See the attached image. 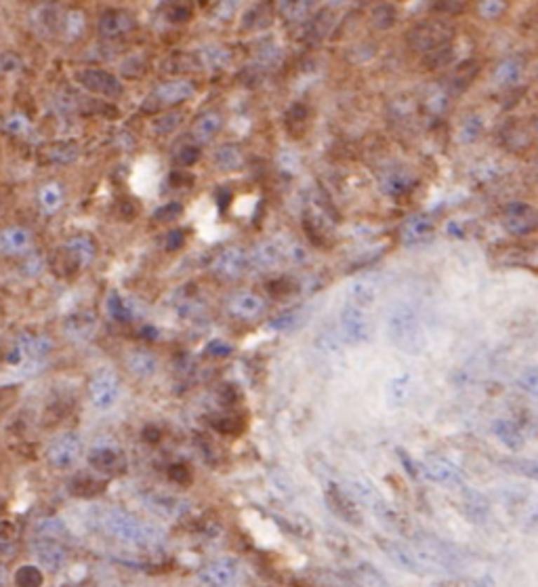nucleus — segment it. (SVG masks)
I'll return each mask as SVG.
<instances>
[{"label": "nucleus", "instance_id": "0eeeda50", "mask_svg": "<svg viewBox=\"0 0 538 587\" xmlns=\"http://www.w3.org/2000/svg\"><path fill=\"white\" fill-rule=\"evenodd\" d=\"M421 470H423V476L438 487L457 491L465 484L463 472L444 457H427L425 461H421Z\"/></svg>", "mask_w": 538, "mask_h": 587}, {"label": "nucleus", "instance_id": "4be33fe9", "mask_svg": "<svg viewBox=\"0 0 538 587\" xmlns=\"http://www.w3.org/2000/svg\"><path fill=\"white\" fill-rule=\"evenodd\" d=\"M410 394H412V379H410L408 373L391 377V379L387 381V385H385L387 402H389L391 407H396V409H398V407H404V404L408 402Z\"/></svg>", "mask_w": 538, "mask_h": 587}, {"label": "nucleus", "instance_id": "3c124183", "mask_svg": "<svg viewBox=\"0 0 538 587\" xmlns=\"http://www.w3.org/2000/svg\"><path fill=\"white\" fill-rule=\"evenodd\" d=\"M480 131H482V126H480V120H478V118H473V120H469V122H467V124L463 126V131H461V139H463L465 143H469V141L478 139Z\"/></svg>", "mask_w": 538, "mask_h": 587}, {"label": "nucleus", "instance_id": "de8ad7c7", "mask_svg": "<svg viewBox=\"0 0 538 587\" xmlns=\"http://www.w3.org/2000/svg\"><path fill=\"white\" fill-rule=\"evenodd\" d=\"M305 118H307V110H305V105L295 103V105H290V107H288V114H286L288 128H292V126H301V124L305 122Z\"/></svg>", "mask_w": 538, "mask_h": 587}, {"label": "nucleus", "instance_id": "412c9836", "mask_svg": "<svg viewBox=\"0 0 538 587\" xmlns=\"http://www.w3.org/2000/svg\"><path fill=\"white\" fill-rule=\"evenodd\" d=\"M126 367H128V371H130L135 377H139V379H149V377L156 375V371H158V358H156L152 352H147V350H135V352L128 354Z\"/></svg>", "mask_w": 538, "mask_h": 587}, {"label": "nucleus", "instance_id": "e2e57ef3", "mask_svg": "<svg viewBox=\"0 0 538 587\" xmlns=\"http://www.w3.org/2000/svg\"><path fill=\"white\" fill-rule=\"evenodd\" d=\"M215 198H217V206H219L221 211H225L227 204H229V200H231V194H229L227 190L221 187V190H217V196H215Z\"/></svg>", "mask_w": 538, "mask_h": 587}, {"label": "nucleus", "instance_id": "473e14b6", "mask_svg": "<svg viewBox=\"0 0 538 587\" xmlns=\"http://www.w3.org/2000/svg\"><path fill=\"white\" fill-rule=\"evenodd\" d=\"M522 70H524V63L516 57H509V59L499 63V67L495 70V78H497L499 84H513V82L520 80Z\"/></svg>", "mask_w": 538, "mask_h": 587}, {"label": "nucleus", "instance_id": "58836bf2", "mask_svg": "<svg viewBox=\"0 0 538 587\" xmlns=\"http://www.w3.org/2000/svg\"><path fill=\"white\" fill-rule=\"evenodd\" d=\"M181 120H183V116H181L179 112H168V114H164V116H160V118L154 120V131H156V133H162V135L173 133L175 128H179Z\"/></svg>", "mask_w": 538, "mask_h": 587}, {"label": "nucleus", "instance_id": "dca6fc26", "mask_svg": "<svg viewBox=\"0 0 538 587\" xmlns=\"http://www.w3.org/2000/svg\"><path fill=\"white\" fill-rule=\"evenodd\" d=\"M379 297V278L377 276H364L358 278L349 284L347 289V301L356 308L366 310L368 305H372Z\"/></svg>", "mask_w": 538, "mask_h": 587}, {"label": "nucleus", "instance_id": "6e6d98bb", "mask_svg": "<svg viewBox=\"0 0 538 587\" xmlns=\"http://www.w3.org/2000/svg\"><path fill=\"white\" fill-rule=\"evenodd\" d=\"M168 474L173 476V480H175V482H181V484H185V482L189 480V470H187L183 463H175V466H170Z\"/></svg>", "mask_w": 538, "mask_h": 587}, {"label": "nucleus", "instance_id": "c03bdc74", "mask_svg": "<svg viewBox=\"0 0 538 587\" xmlns=\"http://www.w3.org/2000/svg\"><path fill=\"white\" fill-rule=\"evenodd\" d=\"M297 322H299V312L290 310V312H284V314L271 318L269 320V329H274V331H290V329L297 327Z\"/></svg>", "mask_w": 538, "mask_h": 587}, {"label": "nucleus", "instance_id": "c9c22d12", "mask_svg": "<svg viewBox=\"0 0 538 587\" xmlns=\"http://www.w3.org/2000/svg\"><path fill=\"white\" fill-rule=\"evenodd\" d=\"M42 583H44L42 571L34 565L21 567L15 573V586L17 587H42Z\"/></svg>", "mask_w": 538, "mask_h": 587}, {"label": "nucleus", "instance_id": "39448f33", "mask_svg": "<svg viewBox=\"0 0 538 587\" xmlns=\"http://www.w3.org/2000/svg\"><path fill=\"white\" fill-rule=\"evenodd\" d=\"M341 331L347 343L351 345H366L372 337V327L368 320V312L345 303L341 310Z\"/></svg>", "mask_w": 538, "mask_h": 587}, {"label": "nucleus", "instance_id": "c85d7f7f", "mask_svg": "<svg viewBox=\"0 0 538 587\" xmlns=\"http://www.w3.org/2000/svg\"><path fill=\"white\" fill-rule=\"evenodd\" d=\"M147 506L152 512H156L158 516H164V518H175L185 508V503L181 499H170V497L166 499V495H152Z\"/></svg>", "mask_w": 538, "mask_h": 587}, {"label": "nucleus", "instance_id": "0e129e2a", "mask_svg": "<svg viewBox=\"0 0 538 587\" xmlns=\"http://www.w3.org/2000/svg\"><path fill=\"white\" fill-rule=\"evenodd\" d=\"M143 438H145L147 442H158V440H160V432H158L156 428L147 426V428L143 430Z\"/></svg>", "mask_w": 538, "mask_h": 587}, {"label": "nucleus", "instance_id": "2eb2a0df", "mask_svg": "<svg viewBox=\"0 0 538 587\" xmlns=\"http://www.w3.org/2000/svg\"><path fill=\"white\" fill-rule=\"evenodd\" d=\"M32 554H34L36 562L44 571H51V573L61 571L67 560V552L55 539H36L32 546Z\"/></svg>", "mask_w": 538, "mask_h": 587}, {"label": "nucleus", "instance_id": "bb28decb", "mask_svg": "<svg viewBox=\"0 0 538 587\" xmlns=\"http://www.w3.org/2000/svg\"><path fill=\"white\" fill-rule=\"evenodd\" d=\"M65 249L72 253V257L80 263V268L88 265L95 257V242L88 236H76L65 242Z\"/></svg>", "mask_w": 538, "mask_h": 587}, {"label": "nucleus", "instance_id": "7c9ffc66", "mask_svg": "<svg viewBox=\"0 0 538 587\" xmlns=\"http://www.w3.org/2000/svg\"><path fill=\"white\" fill-rule=\"evenodd\" d=\"M412 185H415V177L408 173H402V171L389 173L383 177V192L389 196H400V194L408 192Z\"/></svg>", "mask_w": 538, "mask_h": 587}, {"label": "nucleus", "instance_id": "a19ab883", "mask_svg": "<svg viewBox=\"0 0 538 587\" xmlns=\"http://www.w3.org/2000/svg\"><path fill=\"white\" fill-rule=\"evenodd\" d=\"M372 19H375V25L385 29V27H391L396 23V8L394 4H379L372 13Z\"/></svg>", "mask_w": 538, "mask_h": 587}, {"label": "nucleus", "instance_id": "ddd939ff", "mask_svg": "<svg viewBox=\"0 0 538 587\" xmlns=\"http://www.w3.org/2000/svg\"><path fill=\"white\" fill-rule=\"evenodd\" d=\"M503 221L505 227L516 234V236H524L530 234L537 227V211L532 204L528 202H509L503 206Z\"/></svg>", "mask_w": 538, "mask_h": 587}, {"label": "nucleus", "instance_id": "37998d69", "mask_svg": "<svg viewBox=\"0 0 538 587\" xmlns=\"http://www.w3.org/2000/svg\"><path fill=\"white\" fill-rule=\"evenodd\" d=\"M65 529H63V522L57 520V518H44L38 522V535L42 539H55L59 535H63Z\"/></svg>", "mask_w": 538, "mask_h": 587}, {"label": "nucleus", "instance_id": "f257e3e1", "mask_svg": "<svg viewBox=\"0 0 538 587\" xmlns=\"http://www.w3.org/2000/svg\"><path fill=\"white\" fill-rule=\"evenodd\" d=\"M103 529L122 543L135 548H154L164 541V531L152 522H145L124 510H107L103 516Z\"/></svg>", "mask_w": 538, "mask_h": 587}, {"label": "nucleus", "instance_id": "f3484780", "mask_svg": "<svg viewBox=\"0 0 538 587\" xmlns=\"http://www.w3.org/2000/svg\"><path fill=\"white\" fill-rule=\"evenodd\" d=\"M135 25H137L135 17H133L128 11H122V8L105 11V13L101 15V19H99V32H101V36H105V38L122 36V34L130 32Z\"/></svg>", "mask_w": 538, "mask_h": 587}, {"label": "nucleus", "instance_id": "864d4df0", "mask_svg": "<svg viewBox=\"0 0 538 587\" xmlns=\"http://www.w3.org/2000/svg\"><path fill=\"white\" fill-rule=\"evenodd\" d=\"M17 537V525L13 520H0V543H11Z\"/></svg>", "mask_w": 538, "mask_h": 587}, {"label": "nucleus", "instance_id": "69168bd1", "mask_svg": "<svg viewBox=\"0 0 538 587\" xmlns=\"http://www.w3.org/2000/svg\"><path fill=\"white\" fill-rule=\"evenodd\" d=\"M4 579H6V573H4V569L0 567V586L4 583Z\"/></svg>", "mask_w": 538, "mask_h": 587}, {"label": "nucleus", "instance_id": "b1692460", "mask_svg": "<svg viewBox=\"0 0 538 587\" xmlns=\"http://www.w3.org/2000/svg\"><path fill=\"white\" fill-rule=\"evenodd\" d=\"M492 432L495 436L511 451H520L524 447V434L522 430L513 423V421H507V419H497L492 423Z\"/></svg>", "mask_w": 538, "mask_h": 587}, {"label": "nucleus", "instance_id": "aec40b11", "mask_svg": "<svg viewBox=\"0 0 538 587\" xmlns=\"http://www.w3.org/2000/svg\"><path fill=\"white\" fill-rule=\"evenodd\" d=\"M221 124H223V118L219 112H204L202 116L196 118L194 126H191V137L196 143H204V141H210L219 131H221Z\"/></svg>", "mask_w": 538, "mask_h": 587}, {"label": "nucleus", "instance_id": "9b49d317", "mask_svg": "<svg viewBox=\"0 0 538 587\" xmlns=\"http://www.w3.org/2000/svg\"><path fill=\"white\" fill-rule=\"evenodd\" d=\"M246 270H248V253L242 246H227L213 261V272L221 280H236Z\"/></svg>", "mask_w": 538, "mask_h": 587}, {"label": "nucleus", "instance_id": "f03ea898", "mask_svg": "<svg viewBox=\"0 0 538 587\" xmlns=\"http://www.w3.org/2000/svg\"><path fill=\"white\" fill-rule=\"evenodd\" d=\"M387 335L389 341L404 354H419L425 343L421 320L408 303H396L389 310Z\"/></svg>", "mask_w": 538, "mask_h": 587}, {"label": "nucleus", "instance_id": "a18cd8bd", "mask_svg": "<svg viewBox=\"0 0 538 587\" xmlns=\"http://www.w3.org/2000/svg\"><path fill=\"white\" fill-rule=\"evenodd\" d=\"M46 160H51V162H72L74 160V156H76V150L72 147V145H53V147H48L46 150Z\"/></svg>", "mask_w": 538, "mask_h": 587}, {"label": "nucleus", "instance_id": "4d7b16f0", "mask_svg": "<svg viewBox=\"0 0 538 587\" xmlns=\"http://www.w3.org/2000/svg\"><path fill=\"white\" fill-rule=\"evenodd\" d=\"M19 67V61L15 55H0V74H8Z\"/></svg>", "mask_w": 538, "mask_h": 587}, {"label": "nucleus", "instance_id": "6ab92c4d", "mask_svg": "<svg viewBox=\"0 0 538 587\" xmlns=\"http://www.w3.org/2000/svg\"><path fill=\"white\" fill-rule=\"evenodd\" d=\"M32 244V234L23 227H6L0 232V251L4 255L25 253Z\"/></svg>", "mask_w": 538, "mask_h": 587}, {"label": "nucleus", "instance_id": "cd10ccee", "mask_svg": "<svg viewBox=\"0 0 538 587\" xmlns=\"http://www.w3.org/2000/svg\"><path fill=\"white\" fill-rule=\"evenodd\" d=\"M242 164H244V156L238 145H221L215 152V166L221 171H236Z\"/></svg>", "mask_w": 538, "mask_h": 587}, {"label": "nucleus", "instance_id": "20e7f679", "mask_svg": "<svg viewBox=\"0 0 538 587\" xmlns=\"http://www.w3.org/2000/svg\"><path fill=\"white\" fill-rule=\"evenodd\" d=\"M88 398L97 411H109L120 398V383L114 371L99 369L88 383Z\"/></svg>", "mask_w": 538, "mask_h": 587}, {"label": "nucleus", "instance_id": "9d476101", "mask_svg": "<svg viewBox=\"0 0 538 587\" xmlns=\"http://www.w3.org/2000/svg\"><path fill=\"white\" fill-rule=\"evenodd\" d=\"M240 577V562L236 558H217L208 562L198 579L204 587H231Z\"/></svg>", "mask_w": 538, "mask_h": 587}, {"label": "nucleus", "instance_id": "2f4dec72", "mask_svg": "<svg viewBox=\"0 0 538 587\" xmlns=\"http://www.w3.org/2000/svg\"><path fill=\"white\" fill-rule=\"evenodd\" d=\"M93 329H95V318L90 314H76L65 322V333L74 339L90 337Z\"/></svg>", "mask_w": 538, "mask_h": 587}, {"label": "nucleus", "instance_id": "423d86ee", "mask_svg": "<svg viewBox=\"0 0 538 587\" xmlns=\"http://www.w3.org/2000/svg\"><path fill=\"white\" fill-rule=\"evenodd\" d=\"M82 451V440L76 432H61L55 436L46 449V459L53 468L57 470H67L72 468Z\"/></svg>", "mask_w": 538, "mask_h": 587}, {"label": "nucleus", "instance_id": "c756f323", "mask_svg": "<svg viewBox=\"0 0 538 587\" xmlns=\"http://www.w3.org/2000/svg\"><path fill=\"white\" fill-rule=\"evenodd\" d=\"M51 268L57 276L67 278V276H74L80 270V263L72 257V253L65 246H61L59 251H55V255L51 259Z\"/></svg>", "mask_w": 538, "mask_h": 587}, {"label": "nucleus", "instance_id": "09e8293b", "mask_svg": "<svg viewBox=\"0 0 538 587\" xmlns=\"http://www.w3.org/2000/svg\"><path fill=\"white\" fill-rule=\"evenodd\" d=\"M505 8H507V4L501 2V0H490V2H482V4H480V13H482L484 17H488V19L499 17Z\"/></svg>", "mask_w": 538, "mask_h": 587}, {"label": "nucleus", "instance_id": "5fc2aeb1", "mask_svg": "<svg viewBox=\"0 0 538 587\" xmlns=\"http://www.w3.org/2000/svg\"><path fill=\"white\" fill-rule=\"evenodd\" d=\"M213 426H215V430H219V432H223V434H236L240 423H238L234 417H221V419H215Z\"/></svg>", "mask_w": 538, "mask_h": 587}, {"label": "nucleus", "instance_id": "6e6552de", "mask_svg": "<svg viewBox=\"0 0 538 587\" xmlns=\"http://www.w3.org/2000/svg\"><path fill=\"white\" fill-rule=\"evenodd\" d=\"M76 80H78V84L84 86L86 91L97 93V95L107 97V99H114V97H120V95H122V82H120L114 74H109V72H105V70H101V67H86V70H80V72L76 74Z\"/></svg>", "mask_w": 538, "mask_h": 587}, {"label": "nucleus", "instance_id": "bf43d9fd", "mask_svg": "<svg viewBox=\"0 0 538 587\" xmlns=\"http://www.w3.org/2000/svg\"><path fill=\"white\" fill-rule=\"evenodd\" d=\"M6 128L11 133H25L27 131V120L23 116H13L8 122H6Z\"/></svg>", "mask_w": 538, "mask_h": 587}, {"label": "nucleus", "instance_id": "7ed1b4c3", "mask_svg": "<svg viewBox=\"0 0 538 587\" xmlns=\"http://www.w3.org/2000/svg\"><path fill=\"white\" fill-rule=\"evenodd\" d=\"M196 86L191 80H170L164 82L160 86H156V91L143 101V112H156L160 107H170L177 105L185 99H189L194 95Z\"/></svg>", "mask_w": 538, "mask_h": 587}, {"label": "nucleus", "instance_id": "ea45409f", "mask_svg": "<svg viewBox=\"0 0 538 587\" xmlns=\"http://www.w3.org/2000/svg\"><path fill=\"white\" fill-rule=\"evenodd\" d=\"M518 385H520V390L522 392H526L530 398H537L538 394V371L537 367H530V369H526L522 375H520V379H518Z\"/></svg>", "mask_w": 538, "mask_h": 587}, {"label": "nucleus", "instance_id": "603ef678", "mask_svg": "<svg viewBox=\"0 0 538 587\" xmlns=\"http://www.w3.org/2000/svg\"><path fill=\"white\" fill-rule=\"evenodd\" d=\"M168 183L173 185V187H189L191 183H194V177L189 175V173H185V171H173L170 175H168Z\"/></svg>", "mask_w": 538, "mask_h": 587}, {"label": "nucleus", "instance_id": "4468645a", "mask_svg": "<svg viewBox=\"0 0 538 587\" xmlns=\"http://www.w3.org/2000/svg\"><path fill=\"white\" fill-rule=\"evenodd\" d=\"M326 499H328L330 510H332L341 520H345L347 525L360 527V525L364 522L362 512H360V506H358V503L351 499V495H349L347 491H343L341 487L330 484L328 491H326Z\"/></svg>", "mask_w": 538, "mask_h": 587}, {"label": "nucleus", "instance_id": "680f3d73", "mask_svg": "<svg viewBox=\"0 0 538 587\" xmlns=\"http://www.w3.org/2000/svg\"><path fill=\"white\" fill-rule=\"evenodd\" d=\"M436 8L448 11V13H461L465 8V2H440V4H436Z\"/></svg>", "mask_w": 538, "mask_h": 587}, {"label": "nucleus", "instance_id": "4c0bfd02", "mask_svg": "<svg viewBox=\"0 0 538 587\" xmlns=\"http://www.w3.org/2000/svg\"><path fill=\"white\" fill-rule=\"evenodd\" d=\"M181 213H183V204L181 202H166V204H162V206H158L156 211H154V215H152V219L156 221V223H173V221H177L179 217H181Z\"/></svg>", "mask_w": 538, "mask_h": 587}, {"label": "nucleus", "instance_id": "5701e85b", "mask_svg": "<svg viewBox=\"0 0 538 587\" xmlns=\"http://www.w3.org/2000/svg\"><path fill=\"white\" fill-rule=\"evenodd\" d=\"M280 261H282V255H280V249L276 242H263L248 255V265H253L257 270L276 268Z\"/></svg>", "mask_w": 538, "mask_h": 587}, {"label": "nucleus", "instance_id": "49530a36", "mask_svg": "<svg viewBox=\"0 0 538 587\" xmlns=\"http://www.w3.org/2000/svg\"><path fill=\"white\" fill-rule=\"evenodd\" d=\"M200 156H202V150H200L198 145H185V147L179 150L177 160H179L183 166H191V164H196V162L200 160Z\"/></svg>", "mask_w": 538, "mask_h": 587}, {"label": "nucleus", "instance_id": "a211bd4d", "mask_svg": "<svg viewBox=\"0 0 538 587\" xmlns=\"http://www.w3.org/2000/svg\"><path fill=\"white\" fill-rule=\"evenodd\" d=\"M229 312L240 320H255L265 312V301L255 293H240L229 301Z\"/></svg>", "mask_w": 538, "mask_h": 587}, {"label": "nucleus", "instance_id": "72a5a7b5", "mask_svg": "<svg viewBox=\"0 0 538 587\" xmlns=\"http://www.w3.org/2000/svg\"><path fill=\"white\" fill-rule=\"evenodd\" d=\"M105 308H107V314L114 322H120V324H126L133 320V312L130 308L126 305V301L118 295V293H109L107 295V301H105Z\"/></svg>", "mask_w": 538, "mask_h": 587}, {"label": "nucleus", "instance_id": "e433bc0d", "mask_svg": "<svg viewBox=\"0 0 538 587\" xmlns=\"http://www.w3.org/2000/svg\"><path fill=\"white\" fill-rule=\"evenodd\" d=\"M385 554H389V558H391V560H394L400 569H406V571H419V560H417L412 554L404 552L402 548H398V546H394V543H387Z\"/></svg>", "mask_w": 538, "mask_h": 587}, {"label": "nucleus", "instance_id": "f704fd0d", "mask_svg": "<svg viewBox=\"0 0 538 587\" xmlns=\"http://www.w3.org/2000/svg\"><path fill=\"white\" fill-rule=\"evenodd\" d=\"M63 202V190L59 183H46L42 190H40V204L44 206V211L48 213H55Z\"/></svg>", "mask_w": 538, "mask_h": 587}, {"label": "nucleus", "instance_id": "052dcab7", "mask_svg": "<svg viewBox=\"0 0 538 587\" xmlns=\"http://www.w3.org/2000/svg\"><path fill=\"white\" fill-rule=\"evenodd\" d=\"M229 352H231V348L225 341H210V345H208V354H213V356H227Z\"/></svg>", "mask_w": 538, "mask_h": 587}, {"label": "nucleus", "instance_id": "13d9d810", "mask_svg": "<svg viewBox=\"0 0 538 587\" xmlns=\"http://www.w3.org/2000/svg\"><path fill=\"white\" fill-rule=\"evenodd\" d=\"M170 19H173L175 23H183L185 19H189V8H187L185 4H175V6L170 8Z\"/></svg>", "mask_w": 538, "mask_h": 587}, {"label": "nucleus", "instance_id": "a878e982", "mask_svg": "<svg viewBox=\"0 0 538 587\" xmlns=\"http://www.w3.org/2000/svg\"><path fill=\"white\" fill-rule=\"evenodd\" d=\"M431 230H433V221H431V217H427V215H419V217H412V219L404 225L402 236H404V240H406L408 244H415V242L427 240V238H429V234H431Z\"/></svg>", "mask_w": 538, "mask_h": 587}, {"label": "nucleus", "instance_id": "393cba45", "mask_svg": "<svg viewBox=\"0 0 538 587\" xmlns=\"http://www.w3.org/2000/svg\"><path fill=\"white\" fill-rule=\"evenodd\" d=\"M105 489V480L90 476V474H78L69 482V491L76 497H95Z\"/></svg>", "mask_w": 538, "mask_h": 587}, {"label": "nucleus", "instance_id": "79ce46f5", "mask_svg": "<svg viewBox=\"0 0 538 587\" xmlns=\"http://www.w3.org/2000/svg\"><path fill=\"white\" fill-rule=\"evenodd\" d=\"M265 289H267L274 297H286V295L297 293V282L290 280V278H276V280H269V282L265 284Z\"/></svg>", "mask_w": 538, "mask_h": 587}, {"label": "nucleus", "instance_id": "f8f14e48", "mask_svg": "<svg viewBox=\"0 0 538 587\" xmlns=\"http://www.w3.org/2000/svg\"><path fill=\"white\" fill-rule=\"evenodd\" d=\"M450 36H452L450 27L436 23V21H423L408 32V42L419 51H431V48L444 46V42Z\"/></svg>", "mask_w": 538, "mask_h": 587}, {"label": "nucleus", "instance_id": "8fccbe9b", "mask_svg": "<svg viewBox=\"0 0 538 587\" xmlns=\"http://www.w3.org/2000/svg\"><path fill=\"white\" fill-rule=\"evenodd\" d=\"M185 244V234L181 230H170L164 238V249L166 251H179Z\"/></svg>", "mask_w": 538, "mask_h": 587}, {"label": "nucleus", "instance_id": "1a4fd4ad", "mask_svg": "<svg viewBox=\"0 0 538 587\" xmlns=\"http://www.w3.org/2000/svg\"><path fill=\"white\" fill-rule=\"evenodd\" d=\"M88 463L101 476H120L126 472V457L114 444H95L88 453Z\"/></svg>", "mask_w": 538, "mask_h": 587}]
</instances>
